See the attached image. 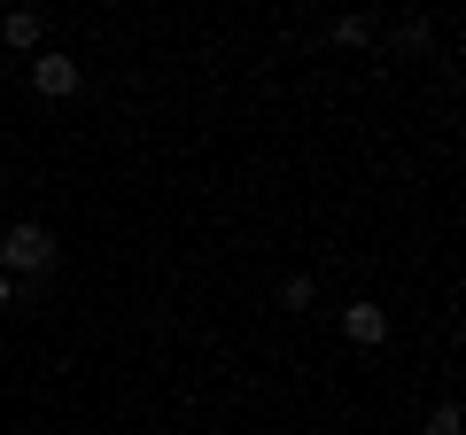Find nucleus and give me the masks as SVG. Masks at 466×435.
I'll use <instances>...</instances> for the list:
<instances>
[{
    "label": "nucleus",
    "instance_id": "obj_1",
    "mask_svg": "<svg viewBox=\"0 0 466 435\" xmlns=\"http://www.w3.org/2000/svg\"><path fill=\"white\" fill-rule=\"evenodd\" d=\"M47 265H55L47 226H8V241H0V272H8V280H32V272H47Z\"/></svg>",
    "mask_w": 466,
    "mask_h": 435
},
{
    "label": "nucleus",
    "instance_id": "obj_2",
    "mask_svg": "<svg viewBox=\"0 0 466 435\" xmlns=\"http://www.w3.org/2000/svg\"><path fill=\"white\" fill-rule=\"evenodd\" d=\"M342 335L358 342V350H381V342H389V311H381V303H350V311H342Z\"/></svg>",
    "mask_w": 466,
    "mask_h": 435
},
{
    "label": "nucleus",
    "instance_id": "obj_3",
    "mask_svg": "<svg viewBox=\"0 0 466 435\" xmlns=\"http://www.w3.org/2000/svg\"><path fill=\"white\" fill-rule=\"evenodd\" d=\"M32 86H39L47 101L78 94V63H70V55H39V63H32Z\"/></svg>",
    "mask_w": 466,
    "mask_h": 435
},
{
    "label": "nucleus",
    "instance_id": "obj_4",
    "mask_svg": "<svg viewBox=\"0 0 466 435\" xmlns=\"http://www.w3.org/2000/svg\"><path fill=\"white\" fill-rule=\"evenodd\" d=\"M0 32H8V47H39V16H32V8H16Z\"/></svg>",
    "mask_w": 466,
    "mask_h": 435
},
{
    "label": "nucleus",
    "instance_id": "obj_5",
    "mask_svg": "<svg viewBox=\"0 0 466 435\" xmlns=\"http://www.w3.org/2000/svg\"><path fill=\"white\" fill-rule=\"evenodd\" d=\"M428 435H459V404H435V412H428Z\"/></svg>",
    "mask_w": 466,
    "mask_h": 435
},
{
    "label": "nucleus",
    "instance_id": "obj_6",
    "mask_svg": "<svg viewBox=\"0 0 466 435\" xmlns=\"http://www.w3.org/2000/svg\"><path fill=\"white\" fill-rule=\"evenodd\" d=\"M8 303H16V280H8V272H0V311H8Z\"/></svg>",
    "mask_w": 466,
    "mask_h": 435
}]
</instances>
